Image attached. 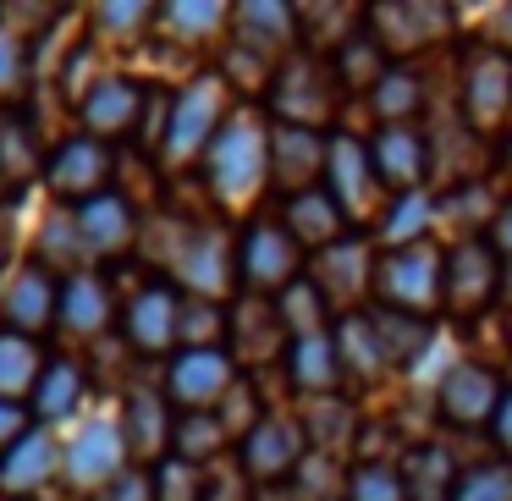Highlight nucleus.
Masks as SVG:
<instances>
[{
    "label": "nucleus",
    "mask_w": 512,
    "mask_h": 501,
    "mask_svg": "<svg viewBox=\"0 0 512 501\" xmlns=\"http://www.w3.org/2000/svg\"><path fill=\"white\" fill-rule=\"evenodd\" d=\"M204 160H210V188L226 204H243L270 177V133L259 127V116L237 111L232 122H221V133L204 149Z\"/></svg>",
    "instance_id": "f257e3e1"
},
{
    "label": "nucleus",
    "mask_w": 512,
    "mask_h": 501,
    "mask_svg": "<svg viewBox=\"0 0 512 501\" xmlns=\"http://www.w3.org/2000/svg\"><path fill=\"white\" fill-rule=\"evenodd\" d=\"M441 281H446V254H435L430 243L386 248L380 265H375V303L430 320V314L441 309Z\"/></svg>",
    "instance_id": "f03ea898"
},
{
    "label": "nucleus",
    "mask_w": 512,
    "mask_h": 501,
    "mask_svg": "<svg viewBox=\"0 0 512 501\" xmlns=\"http://www.w3.org/2000/svg\"><path fill=\"white\" fill-rule=\"evenodd\" d=\"M309 287L325 298L331 320H347V314H364V292H375V265H369L364 237H342L331 243L320 259L309 265Z\"/></svg>",
    "instance_id": "7ed1b4c3"
},
{
    "label": "nucleus",
    "mask_w": 512,
    "mask_h": 501,
    "mask_svg": "<svg viewBox=\"0 0 512 501\" xmlns=\"http://www.w3.org/2000/svg\"><path fill=\"white\" fill-rule=\"evenodd\" d=\"M237 281L248 292H287L292 281H303V254L292 243L287 226L254 221L237 243Z\"/></svg>",
    "instance_id": "20e7f679"
},
{
    "label": "nucleus",
    "mask_w": 512,
    "mask_h": 501,
    "mask_svg": "<svg viewBox=\"0 0 512 501\" xmlns=\"http://www.w3.org/2000/svg\"><path fill=\"white\" fill-rule=\"evenodd\" d=\"M309 457V441H303V424L281 419V413H265V419H254L243 430V441H237V463H243L248 479H259V485H276V479L298 474V463Z\"/></svg>",
    "instance_id": "39448f33"
},
{
    "label": "nucleus",
    "mask_w": 512,
    "mask_h": 501,
    "mask_svg": "<svg viewBox=\"0 0 512 501\" xmlns=\"http://www.w3.org/2000/svg\"><path fill=\"white\" fill-rule=\"evenodd\" d=\"M501 287V259L485 237H463L446 254V281H441V309L446 314H479L496 303Z\"/></svg>",
    "instance_id": "423d86ee"
},
{
    "label": "nucleus",
    "mask_w": 512,
    "mask_h": 501,
    "mask_svg": "<svg viewBox=\"0 0 512 501\" xmlns=\"http://www.w3.org/2000/svg\"><path fill=\"white\" fill-rule=\"evenodd\" d=\"M232 391V353L226 347H177L166 375V402L182 413H210Z\"/></svg>",
    "instance_id": "0eeeda50"
},
{
    "label": "nucleus",
    "mask_w": 512,
    "mask_h": 501,
    "mask_svg": "<svg viewBox=\"0 0 512 501\" xmlns=\"http://www.w3.org/2000/svg\"><path fill=\"white\" fill-rule=\"evenodd\" d=\"M221 89H226L221 78H199L171 100L166 138H160V149L171 160H193L199 149L215 144V133H221Z\"/></svg>",
    "instance_id": "6e6552de"
},
{
    "label": "nucleus",
    "mask_w": 512,
    "mask_h": 501,
    "mask_svg": "<svg viewBox=\"0 0 512 501\" xmlns=\"http://www.w3.org/2000/svg\"><path fill=\"white\" fill-rule=\"evenodd\" d=\"M177 325H182V298H177V287H166V281L144 287L133 303H127V314H122L127 347L144 353V358L171 353V347H177Z\"/></svg>",
    "instance_id": "1a4fd4ad"
},
{
    "label": "nucleus",
    "mask_w": 512,
    "mask_h": 501,
    "mask_svg": "<svg viewBox=\"0 0 512 501\" xmlns=\"http://www.w3.org/2000/svg\"><path fill=\"white\" fill-rule=\"evenodd\" d=\"M325 149H331V138H325L320 127H292V122L270 127V177L287 188V199H292V193L320 188Z\"/></svg>",
    "instance_id": "9d476101"
},
{
    "label": "nucleus",
    "mask_w": 512,
    "mask_h": 501,
    "mask_svg": "<svg viewBox=\"0 0 512 501\" xmlns=\"http://www.w3.org/2000/svg\"><path fill=\"white\" fill-rule=\"evenodd\" d=\"M325 193L342 204L347 221H364L375 210V193H380V177L369 166V144L358 138H331L325 149Z\"/></svg>",
    "instance_id": "9b49d317"
},
{
    "label": "nucleus",
    "mask_w": 512,
    "mask_h": 501,
    "mask_svg": "<svg viewBox=\"0 0 512 501\" xmlns=\"http://www.w3.org/2000/svg\"><path fill=\"white\" fill-rule=\"evenodd\" d=\"M496 402H501V375L485 364H474V358H463V364L441 380V402H435V408H441V419L452 424V430H479V424H490Z\"/></svg>",
    "instance_id": "f8f14e48"
},
{
    "label": "nucleus",
    "mask_w": 512,
    "mask_h": 501,
    "mask_svg": "<svg viewBox=\"0 0 512 501\" xmlns=\"http://www.w3.org/2000/svg\"><path fill=\"white\" fill-rule=\"evenodd\" d=\"M424 160H430V144H424L419 127H375V138H369V166H375L380 188L386 193H419L424 182Z\"/></svg>",
    "instance_id": "ddd939ff"
},
{
    "label": "nucleus",
    "mask_w": 512,
    "mask_h": 501,
    "mask_svg": "<svg viewBox=\"0 0 512 501\" xmlns=\"http://www.w3.org/2000/svg\"><path fill=\"white\" fill-rule=\"evenodd\" d=\"M512 105V61L501 50L479 45L468 50V67H463V111L474 127H496Z\"/></svg>",
    "instance_id": "4468645a"
},
{
    "label": "nucleus",
    "mask_w": 512,
    "mask_h": 501,
    "mask_svg": "<svg viewBox=\"0 0 512 501\" xmlns=\"http://www.w3.org/2000/svg\"><path fill=\"white\" fill-rule=\"evenodd\" d=\"M105 182H111V149L100 144V138L78 133L67 138V144L50 155V188L61 193V199H100Z\"/></svg>",
    "instance_id": "2eb2a0df"
},
{
    "label": "nucleus",
    "mask_w": 512,
    "mask_h": 501,
    "mask_svg": "<svg viewBox=\"0 0 512 501\" xmlns=\"http://www.w3.org/2000/svg\"><path fill=\"white\" fill-rule=\"evenodd\" d=\"M452 12L441 6H413V0H397V6H375L369 12V39H375L386 56H408V50L430 45L435 34H446Z\"/></svg>",
    "instance_id": "dca6fc26"
},
{
    "label": "nucleus",
    "mask_w": 512,
    "mask_h": 501,
    "mask_svg": "<svg viewBox=\"0 0 512 501\" xmlns=\"http://www.w3.org/2000/svg\"><path fill=\"white\" fill-rule=\"evenodd\" d=\"M56 309H61V292H56V281H50L45 265H23L6 281L0 314H6L12 336H28V342H34V331H45V325L56 320Z\"/></svg>",
    "instance_id": "f3484780"
},
{
    "label": "nucleus",
    "mask_w": 512,
    "mask_h": 501,
    "mask_svg": "<svg viewBox=\"0 0 512 501\" xmlns=\"http://www.w3.org/2000/svg\"><path fill=\"white\" fill-rule=\"evenodd\" d=\"M122 452H127V441H122V430L116 424H105V419H94L89 430H78V441L67 446V479L78 490H100V485H111L116 474H122Z\"/></svg>",
    "instance_id": "a211bd4d"
},
{
    "label": "nucleus",
    "mask_w": 512,
    "mask_h": 501,
    "mask_svg": "<svg viewBox=\"0 0 512 501\" xmlns=\"http://www.w3.org/2000/svg\"><path fill=\"white\" fill-rule=\"evenodd\" d=\"M138 111H144V89L127 78H105L94 83L89 94H83V133L100 138V144H111V138L133 133Z\"/></svg>",
    "instance_id": "6ab92c4d"
},
{
    "label": "nucleus",
    "mask_w": 512,
    "mask_h": 501,
    "mask_svg": "<svg viewBox=\"0 0 512 501\" xmlns=\"http://www.w3.org/2000/svg\"><path fill=\"white\" fill-rule=\"evenodd\" d=\"M336 72L314 67V61H292L287 72L276 78V111L287 116L292 127H320V116L331 111V94H314V89H331Z\"/></svg>",
    "instance_id": "aec40b11"
},
{
    "label": "nucleus",
    "mask_w": 512,
    "mask_h": 501,
    "mask_svg": "<svg viewBox=\"0 0 512 501\" xmlns=\"http://www.w3.org/2000/svg\"><path fill=\"white\" fill-rule=\"evenodd\" d=\"M78 237L89 254H122V248H133L138 237V215L127 199H116V193H100V199H89L78 210Z\"/></svg>",
    "instance_id": "412c9836"
},
{
    "label": "nucleus",
    "mask_w": 512,
    "mask_h": 501,
    "mask_svg": "<svg viewBox=\"0 0 512 501\" xmlns=\"http://www.w3.org/2000/svg\"><path fill=\"white\" fill-rule=\"evenodd\" d=\"M287 232H292V243H298V248L309 243V248H320V254L347 237V215H342V204L325 193V182L287 199Z\"/></svg>",
    "instance_id": "4be33fe9"
},
{
    "label": "nucleus",
    "mask_w": 512,
    "mask_h": 501,
    "mask_svg": "<svg viewBox=\"0 0 512 501\" xmlns=\"http://www.w3.org/2000/svg\"><path fill=\"white\" fill-rule=\"evenodd\" d=\"M369 325H375V342H380V358L386 364H419L424 347L435 342V325L424 314H408V309H386V303H369Z\"/></svg>",
    "instance_id": "5701e85b"
},
{
    "label": "nucleus",
    "mask_w": 512,
    "mask_h": 501,
    "mask_svg": "<svg viewBox=\"0 0 512 501\" xmlns=\"http://www.w3.org/2000/svg\"><path fill=\"white\" fill-rule=\"evenodd\" d=\"M56 463H61L56 441H50V435H39V430H28L12 452L0 457V490H6V496H17V501L39 496V490H45V479L56 474Z\"/></svg>",
    "instance_id": "b1692460"
},
{
    "label": "nucleus",
    "mask_w": 512,
    "mask_h": 501,
    "mask_svg": "<svg viewBox=\"0 0 512 501\" xmlns=\"http://www.w3.org/2000/svg\"><path fill=\"white\" fill-rule=\"evenodd\" d=\"M287 375H292V386H298L303 397H314V402L331 397L336 380H342V353H336L331 331L287 342Z\"/></svg>",
    "instance_id": "393cba45"
},
{
    "label": "nucleus",
    "mask_w": 512,
    "mask_h": 501,
    "mask_svg": "<svg viewBox=\"0 0 512 501\" xmlns=\"http://www.w3.org/2000/svg\"><path fill=\"white\" fill-rule=\"evenodd\" d=\"M226 331H232V347L237 358H276L287 353V325H281L276 303H237L232 314H226Z\"/></svg>",
    "instance_id": "a878e982"
},
{
    "label": "nucleus",
    "mask_w": 512,
    "mask_h": 501,
    "mask_svg": "<svg viewBox=\"0 0 512 501\" xmlns=\"http://www.w3.org/2000/svg\"><path fill=\"white\" fill-rule=\"evenodd\" d=\"M56 320L67 325V331H78V336H100L105 325H111V292H105V281L78 270V276L67 281V292H61Z\"/></svg>",
    "instance_id": "bb28decb"
},
{
    "label": "nucleus",
    "mask_w": 512,
    "mask_h": 501,
    "mask_svg": "<svg viewBox=\"0 0 512 501\" xmlns=\"http://www.w3.org/2000/svg\"><path fill=\"white\" fill-rule=\"evenodd\" d=\"M171 408L155 397V391H133L127 397V446H133L138 457H160L171 441Z\"/></svg>",
    "instance_id": "cd10ccee"
},
{
    "label": "nucleus",
    "mask_w": 512,
    "mask_h": 501,
    "mask_svg": "<svg viewBox=\"0 0 512 501\" xmlns=\"http://www.w3.org/2000/svg\"><path fill=\"white\" fill-rule=\"evenodd\" d=\"M177 276L188 281L199 298L226 287V248H221V232H193L188 248L177 254Z\"/></svg>",
    "instance_id": "c85d7f7f"
},
{
    "label": "nucleus",
    "mask_w": 512,
    "mask_h": 501,
    "mask_svg": "<svg viewBox=\"0 0 512 501\" xmlns=\"http://www.w3.org/2000/svg\"><path fill=\"white\" fill-rule=\"evenodd\" d=\"M45 364L50 358L39 353L34 342H28V336H0V397L6 402H17L28 391V397H34V386H39V375H45Z\"/></svg>",
    "instance_id": "c756f323"
},
{
    "label": "nucleus",
    "mask_w": 512,
    "mask_h": 501,
    "mask_svg": "<svg viewBox=\"0 0 512 501\" xmlns=\"http://www.w3.org/2000/svg\"><path fill=\"white\" fill-rule=\"evenodd\" d=\"M78 397H83V369L72 358H50L34 386V413L39 419H67L78 408Z\"/></svg>",
    "instance_id": "7c9ffc66"
},
{
    "label": "nucleus",
    "mask_w": 512,
    "mask_h": 501,
    "mask_svg": "<svg viewBox=\"0 0 512 501\" xmlns=\"http://www.w3.org/2000/svg\"><path fill=\"white\" fill-rule=\"evenodd\" d=\"M292 12L287 6H276V0H248V6H237V34H243V45L254 50H276V45H292Z\"/></svg>",
    "instance_id": "2f4dec72"
},
{
    "label": "nucleus",
    "mask_w": 512,
    "mask_h": 501,
    "mask_svg": "<svg viewBox=\"0 0 512 501\" xmlns=\"http://www.w3.org/2000/svg\"><path fill=\"white\" fill-rule=\"evenodd\" d=\"M380 78H386V50H380L369 34H353V39H342V45H336V83L369 94Z\"/></svg>",
    "instance_id": "473e14b6"
},
{
    "label": "nucleus",
    "mask_w": 512,
    "mask_h": 501,
    "mask_svg": "<svg viewBox=\"0 0 512 501\" xmlns=\"http://www.w3.org/2000/svg\"><path fill=\"white\" fill-rule=\"evenodd\" d=\"M276 314H281V325H287V342H298V336H320V331H331V309H325V298L309 287V276L292 281V287L281 292Z\"/></svg>",
    "instance_id": "72a5a7b5"
},
{
    "label": "nucleus",
    "mask_w": 512,
    "mask_h": 501,
    "mask_svg": "<svg viewBox=\"0 0 512 501\" xmlns=\"http://www.w3.org/2000/svg\"><path fill=\"white\" fill-rule=\"evenodd\" d=\"M369 105H375L380 127H408V116L419 111V78L408 67H386V78L369 89Z\"/></svg>",
    "instance_id": "f704fd0d"
},
{
    "label": "nucleus",
    "mask_w": 512,
    "mask_h": 501,
    "mask_svg": "<svg viewBox=\"0 0 512 501\" xmlns=\"http://www.w3.org/2000/svg\"><path fill=\"white\" fill-rule=\"evenodd\" d=\"M171 446H177V463H204L226 446V424L221 413H182L171 424Z\"/></svg>",
    "instance_id": "c9c22d12"
},
{
    "label": "nucleus",
    "mask_w": 512,
    "mask_h": 501,
    "mask_svg": "<svg viewBox=\"0 0 512 501\" xmlns=\"http://www.w3.org/2000/svg\"><path fill=\"white\" fill-rule=\"evenodd\" d=\"M39 171V133L23 122V116H12V122H0V182H28Z\"/></svg>",
    "instance_id": "e433bc0d"
},
{
    "label": "nucleus",
    "mask_w": 512,
    "mask_h": 501,
    "mask_svg": "<svg viewBox=\"0 0 512 501\" xmlns=\"http://www.w3.org/2000/svg\"><path fill=\"white\" fill-rule=\"evenodd\" d=\"M430 215H435V199H424V193H402V199L386 210V226H380V243H386V248L424 243V226H430Z\"/></svg>",
    "instance_id": "4c0bfd02"
},
{
    "label": "nucleus",
    "mask_w": 512,
    "mask_h": 501,
    "mask_svg": "<svg viewBox=\"0 0 512 501\" xmlns=\"http://www.w3.org/2000/svg\"><path fill=\"white\" fill-rule=\"evenodd\" d=\"M347 501H408V479H402V468L364 457L347 474Z\"/></svg>",
    "instance_id": "58836bf2"
},
{
    "label": "nucleus",
    "mask_w": 512,
    "mask_h": 501,
    "mask_svg": "<svg viewBox=\"0 0 512 501\" xmlns=\"http://www.w3.org/2000/svg\"><path fill=\"white\" fill-rule=\"evenodd\" d=\"M446 501H512V463H479V468H463Z\"/></svg>",
    "instance_id": "ea45409f"
},
{
    "label": "nucleus",
    "mask_w": 512,
    "mask_h": 501,
    "mask_svg": "<svg viewBox=\"0 0 512 501\" xmlns=\"http://www.w3.org/2000/svg\"><path fill=\"white\" fill-rule=\"evenodd\" d=\"M39 265L45 270H72V265H89V248L78 237V221H50L45 237H39Z\"/></svg>",
    "instance_id": "a19ab883"
},
{
    "label": "nucleus",
    "mask_w": 512,
    "mask_h": 501,
    "mask_svg": "<svg viewBox=\"0 0 512 501\" xmlns=\"http://www.w3.org/2000/svg\"><path fill=\"white\" fill-rule=\"evenodd\" d=\"M160 17H166L177 34H210V28L226 23V12L215 6V0H199V6H193V0H177V6H166Z\"/></svg>",
    "instance_id": "79ce46f5"
},
{
    "label": "nucleus",
    "mask_w": 512,
    "mask_h": 501,
    "mask_svg": "<svg viewBox=\"0 0 512 501\" xmlns=\"http://www.w3.org/2000/svg\"><path fill=\"white\" fill-rule=\"evenodd\" d=\"M155 501H204V479L193 474V463H166L160 468Z\"/></svg>",
    "instance_id": "37998d69"
},
{
    "label": "nucleus",
    "mask_w": 512,
    "mask_h": 501,
    "mask_svg": "<svg viewBox=\"0 0 512 501\" xmlns=\"http://www.w3.org/2000/svg\"><path fill=\"white\" fill-rule=\"evenodd\" d=\"M23 83H28V50L17 34L0 28V94H17Z\"/></svg>",
    "instance_id": "c03bdc74"
},
{
    "label": "nucleus",
    "mask_w": 512,
    "mask_h": 501,
    "mask_svg": "<svg viewBox=\"0 0 512 501\" xmlns=\"http://www.w3.org/2000/svg\"><path fill=\"white\" fill-rule=\"evenodd\" d=\"M94 501H155V479L149 474H116L111 485L94 490Z\"/></svg>",
    "instance_id": "a18cd8bd"
},
{
    "label": "nucleus",
    "mask_w": 512,
    "mask_h": 501,
    "mask_svg": "<svg viewBox=\"0 0 512 501\" xmlns=\"http://www.w3.org/2000/svg\"><path fill=\"white\" fill-rule=\"evenodd\" d=\"M149 17H155L149 6H127V0H122V6H100V12H94V23H100V28H116V34H127V28L138 34Z\"/></svg>",
    "instance_id": "49530a36"
},
{
    "label": "nucleus",
    "mask_w": 512,
    "mask_h": 501,
    "mask_svg": "<svg viewBox=\"0 0 512 501\" xmlns=\"http://www.w3.org/2000/svg\"><path fill=\"white\" fill-rule=\"evenodd\" d=\"M23 435H28V408H23V402H6V397H0V457L12 452Z\"/></svg>",
    "instance_id": "de8ad7c7"
},
{
    "label": "nucleus",
    "mask_w": 512,
    "mask_h": 501,
    "mask_svg": "<svg viewBox=\"0 0 512 501\" xmlns=\"http://www.w3.org/2000/svg\"><path fill=\"white\" fill-rule=\"evenodd\" d=\"M485 243L496 248V259H512V199L496 204V215H490V226H485Z\"/></svg>",
    "instance_id": "09e8293b"
},
{
    "label": "nucleus",
    "mask_w": 512,
    "mask_h": 501,
    "mask_svg": "<svg viewBox=\"0 0 512 501\" xmlns=\"http://www.w3.org/2000/svg\"><path fill=\"white\" fill-rule=\"evenodd\" d=\"M490 435H496V446L512 463V380L501 386V402H496V413H490Z\"/></svg>",
    "instance_id": "8fccbe9b"
},
{
    "label": "nucleus",
    "mask_w": 512,
    "mask_h": 501,
    "mask_svg": "<svg viewBox=\"0 0 512 501\" xmlns=\"http://www.w3.org/2000/svg\"><path fill=\"white\" fill-rule=\"evenodd\" d=\"M490 50H501V56L512 50V6H507V12L490 17Z\"/></svg>",
    "instance_id": "3c124183"
},
{
    "label": "nucleus",
    "mask_w": 512,
    "mask_h": 501,
    "mask_svg": "<svg viewBox=\"0 0 512 501\" xmlns=\"http://www.w3.org/2000/svg\"><path fill=\"white\" fill-rule=\"evenodd\" d=\"M496 303L512 314V259H501V287H496Z\"/></svg>",
    "instance_id": "603ef678"
},
{
    "label": "nucleus",
    "mask_w": 512,
    "mask_h": 501,
    "mask_svg": "<svg viewBox=\"0 0 512 501\" xmlns=\"http://www.w3.org/2000/svg\"><path fill=\"white\" fill-rule=\"evenodd\" d=\"M6 237H12V226H6V215H0V270H6Z\"/></svg>",
    "instance_id": "864d4df0"
},
{
    "label": "nucleus",
    "mask_w": 512,
    "mask_h": 501,
    "mask_svg": "<svg viewBox=\"0 0 512 501\" xmlns=\"http://www.w3.org/2000/svg\"><path fill=\"white\" fill-rule=\"evenodd\" d=\"M501 166L512 171V138H507V144H501Z\"/></svg>",
    "instance_id": "5fc2aeb1"
}]
</instances>
